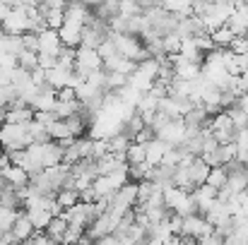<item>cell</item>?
Segmentation results:
<instances>
[{
    "instance_id": "6da1fadb",
    "label": "cell",
    "mask_w": 248,
    "mask_h": 245,
    "mask_svg": "<svg viewBox=\"0 0 248 245\" xmlns=\"http://www.w3.org/2000/svg\"><path fill=\"white\" fill-rule=\"evenodd\" d=\"M87 22H89V7L84 2L65 5V19H63V27L58 29L61 43L65 48H80L82 29L87 27Z\"/></svg>"
},
{
    "instance_id": "7a4b0ae2",
    "label": "cell",
    "mask_w": 248,
    "mask_h": 245,
    "mask_svg": "<svg viewBox=\"0 0 248 245\" xmlns=\"http://www.w3.org/2000/svg\"><path fill=\"white\" fill-rule=\"evenodd\" d=\"M0 29L5 36H24V34H31V22H29V14L24 10V2H15L10 5V12L7 17L0 22Z\"/></svg>"
},
{
    "instance_id": "3957f363",
    "label": "cell",
    "mask_w": 248,
    "mask_h": 245,
    "mask_svg": "<svg viewBox=\"0 0 248 245\" xmlns=\"http://www.w3.org/2000/svg\"><path fill=\"white\" fill-rule=\"evenodd\" d=\"M29 135H27V125H0V147L2 154H15V152H24L29 147Z\"/></svg>"
},
{
    "instance_id": "277c9868",
    "label": "cell",
    "mask_w": 248,
    "mask_h": 245,
    "mask_svg": "<svg viewBox=\"0 0 248 245\" xmlns=\"http://www.w3.org/2000/svg\"><path fill=\"white\" fill-rule=\"evenodd\" d=\"M108 39L113 41V46H116L118 56H121V58L133 60L135 65L150 58V56H147V51H145V46H142V41H140L138 36H130V34H111V31H108Z\"/></svg>"
},
{
    "instance_id": "5b68a950",
    "label": "cell",
    "mask_w": 248,
    "mask_h": 245,
    "mask_svg": "<svg viewBox=\"0 0 248 245\" xmlns=\"http://www.w3.org/2000/svg\"><path fill=\"white\" fill-rule=\"evenodd\" d=\"M164 209L186 219V216H193L195 214V202L190 197V192H183L178 187H166L164 190Z\"/></svg>"
},
{
    "instance_id": "8992f818",
    "label": "cell",
    "mask_w": 248,
    "mask_h": 245,
    "mask_svg": "<svg viewBox=\"0 0 248 245\" xmlns=\"http://www.w3.org/2000/svg\"><path fill=\"white\" fill-rule=\"evenodd\" d=\"M99 70H104V63H101V58H99V53L96 51H92V48H78L75 51V75L80 77V80H87L89 75H94V72H99Z\"/></svg>"
},
{
    "instance_id": "52a82bcc",
    "label": "cell",
    "mask_w": 248,
    "mask_h": 245,
    "mask_svg": "<svg viewBox=\"0 0 248 245\" xmlns=\"http://www.w3.org/2000/svg\"><path fill=\"white\" fill-rule=\"evenodd\" d=\"M181 236H186V238H193V241H205V238H210V236H215V229L205 221V216H200V214H193V216H186L183 221H181Z\"/></svg>"
},
{
    "instance_id": "ba28073f",
    "label": "cell",
    "mask_w": 248,
    "mask_h": 245,
    "mask_svg": "<svg viewBox=\"0 0 248 245\" xmlns=\"http://www.w3.org/2000/svg\"><path fill=\"white\" fill-rule=\"evenodd\" d=\"M229 14H232V2H212V5H210V10L200 17V22H202L205 31H207V34H212V31H217L219 27H224V24H227Z\"/></svg>"
},
{
    "instance_id": "9c48e42d",
    "label": "cell",
    "mask_w": 248,
    "mask_h": 245,
    "mask_svg": "<svg viewBox=\"0 0 248 245\" xmlns=\"http://www.w3.org/2000/svg\"><path fill=\"white\" fill-rule=\"evenodd\" d=\"M155 137L162 140L164 144H169L171 149H181L186 144V123L183 120H169Z\"/></svg>"
},
{
    "instance_id": "30bf717a",
    "label": "cell",
    "mask_w": 248,
    "mask_h": 245,
    "mask_svg": "<svg viewBox=\"0 0 248 245\" xmlns=\"http://www.w3.org/2000/svg\"><path fill=\"white\" fill-rule=\"evenodd\" d=\"M227 27L234 36H246L248 31V5L246 2H232V14L227 19Z\"/></svg>"
},
{
    "instance_id": "8fae6325",
    "label": "cell",
    "mask_w": 248,
    "mask_h": 245,
    "mask_svg": "<svg viewBox=\"0 0 248 245\" xmlns=\"http://www.w3.org/2000/svg\"><path fill=\"white\" fill-rule=\"evenodd\" d=\"M56 101H58V91L44 84V86L36 91V96L29 101V108H31L34 113H53Z\"/></svg>"
},
{
    "instance_id": "7c38bea8",
    "label": "cell",
    "mask_w": 248,
    "mask_h": 245,
    "mask_svg": "<svg viewBox=\"0 0 248 245\" xmlns=\"http://www.w3.org/2000/svg\"><path fill=\"white\" fill-rule=\"evenodd\" d=\"M36 39H39V53H41V56L58 58V53L63 51L61 36H58V31H53V29H44V31H39Z\"/></svg>"
},
{
    "instance_id": "4fadbf2b",
    "label": "cell",
    "mask_w": 248,
    "mask_h": 245,
    "mask_svg": "<svg viewBox=\"0 0 248 245\" xmlns=\"http://www.w3.org/2000/svg\"><path fill=\"white\" fill-rule=\"evenodd\" d=\"M2 120L7 123V125H27V123H31L34 120V111L29 108V106H24V103H15V106H10L5 113H2Z\"/></svg>"
},
{
    "instance_id": "5bb4252c",
    "label": "cell",
    "mask_w": 248,
    "mask_h": 245,
    "mask_svg": "<svg viewBox=\"0 0 248 245\" xmlns=\"http://www.w3.org/2000/svg\"><path fill=\"white\" fill-rule=\"evenodd\" d=\"M171 147L169 144H164L162 140H157V137H152L147 144H145V163L147 166H152V168H157L159 163H162V159L166 157V152H169Z\"/></svg>"
},
{
    "instance_id": "9a60e30c",
    "label": "cell",
    "mask_w": 248,
    "mask_h": 245,
    "mask_svg": "<svg viewBox=\"0 0 248 245\" xmlns=\"http://www.w3.org/2000/svg\"><path fill=\"white\" fill-rule=\"evenodd\" d=\"M0 178L5 180V185L7 187H15V190H22V187H27L29 185V175L22 171V168H17V166H7L5 171H0Z\"/></svg>"
},
{
    "instance_id": "2e32d148",
    "label": "cell",
    "mask_w": 248,
    "mask_h": 245,
    "mask_svg": "<svg viewBox=\"0 0 248 245\" xmlns=\"http://www.w3.org/2000/svg\"><path fill=\"white\" fill-rule=\"evenodd\" d=\"M10 233H12V238H15L19 245L27 243V241L36 233V231H34V226H31V221H29V216L24 214V209L19 212V216H17V221H15V226H12V231H10Z\"/></svg>"
},
{
    "instance_id": "e0dca14e",
    "label": "cell",
    "mask_w": 248,
    "mask_h": 245,
    "mask_svg": "<svg viewBox=\"0 0 248 245\" xmlns=\"http://www.w3.org/2000/svg\"><path fill=\"white\" fill-rule=\"evenodd\" d=\"M135 63L128 60V58H121V56H113L108 60H104V70L106 72H113V75H123V77H130L135 72Z\"/></svg>"
},
{
    "instance_id": "ac0fdd59",
    "label": "cell",
    "mask_w": 248,
    "mask_h": 245,
    "mask_svg": "<svg viewBox=\"0 0 248 245\" xmlns=\"http://www.w3.org/2000/svg\"><path fill=\"white\" fill-rule=\"evenodd\" d=\"M65 233H68V221L58 214V216H53L51 219V224L46 226V231H44V236L51 241V243L56 245H63V238H65Z\"/></svg>"
},
{
    "instance_id": "d6986e66",
    "label": "cell",
    "mask_w": 248,
    "mask_h": 245,
    "mask_svg": "<svg viewBox=\"0 0 248 245\" xmlns=\"http://www.w3.org/2000/svg\"><path fill=\"white\" fill-rule=\"evenodd\" d=\"M0 207L2 209H12V212H22L24 209V200L19 197V192L15 187H5L0 192Z\"/></svg>"
},
{
    "instance_id": "ffe728a7",
    "label": "cell",
    "mask_w": 248,
    "mask_h": 245,
    "mask_svg": "<svg viewBox=\"0 0 248 245\" xmlns=\"http://www.w3.org/2000/svg\"><path fill=\"white\" fill-rule=\"evenodd\" d=\"M24 214L29 216V221H31V226H34L36 233H44L46 226L51 224V219L56 216V214H51V212H46V209H31V212H24Z\"/></svg>"
},
{
    "instance_id": "44dd1931",
    "label": "cell",
    "mask_w": 248,
    "mask_h": 245,
    "mask_svg": "<svg viewBox=\"0 0 248 245\" xmlns=\"http://www.w3.org/2000/svg\"><path fill=\"white\" fill-rule=\"evenodd\" d=\"M207 173H210V166L202 161L200 157H198L195 161L188 166V175H190V180H193V185H195V187L205 185V178H207Z\"/></svg>"
},
{
    "instance_id": "7402d4cb",
    "label": "cell",
    "mask_w": 248,
    "mask_h": 245,
    "mask_svg": "<svg viewBox=\"0 0 248 245\" xmlns=\"http://www.w3.org/2000/svg\"><path fill=\"white\" fill-rule=\"evenodd\" d=\"M46 132H48V140H51V142H65V140H75V137L70 135V130H68L65 120H53V123L46 128Z\"/></svg>"
},
{
    "instance_id": "603a6c76",
    "label": "cell",
    "mask_w": 248,
    "mask_h": 245,
    "mask_svg": "<svg viewBox=\"0 0 248 245\" xmlns=\"http://www.w3.org/2000/svg\"><path fill=\"white\" fill-rule=\"evenodd\" d=\"M75 204H80V192H75V190H61L56 195V207H58L61 214L68 212V209H73Z\"/></svg>"
},
{
    "instance_id": "cb8c5ba5",
    "label": "cell",
    "mask_w": 248,
    "mask_h": 245,
    "mask_svg": "<svg viewBox=\"0 0 248 245\" xmlns=\"http://www.w3.org/2000/svg\"><path fill=\"white\" fill-rule=\"evenodd\" d=\"M210 39H212V43H215V48H217V51H224V48H229V43H232L236 36H234V34H232V29L224 24V27H219L217 31H212V34H210Z\"/></svg>"
},
{
    "instance_id": "d4e9b609",
    "label": "cell",
    "mask_w": 248,
    "mask_h": 245,
    "mask_svg": "<svg viewBox=\"0 0 248 245\" xmlns=\"http://www.w3.org/2000/svg\"><path fill=\"white\" fill-rule=\"evenodd\" d=\"M106 142H108V154H116V157H125V152H128V147H130V137L123 135V132L108 137Z\"/></svg>"
},
{
    "instance_id": "484cf974",
    "label": "cell",
    "mask_w": 248,
    "mask_h": 245,
    "mask_svg": "<svg viewBox=\"0 0 248 245\" xmlns=\"http://www.w3.org/2000/svg\"><path fill=\"white\" fill-rule=\"evenodd\" d=\"M140 77H145L147 82H157V75H159V63L155 60V58H147V60H142V63H138V70H135Z\"/></svg>"
},
{
    "instance_id": "4316f807",
    "label": "cell",
    "mask_w": 248,
    "mask_h": 245,
    "mask_svg": "<svg viewBox=\"0 0 248 245\" xmlns=\"http://www.w3.org/2000/svg\"><path fill=\"white\" fill-rule=\"evenodd\" d=\"M205 185H210L212 190H222L227 185V168L224 166H215L210 168L207 178H205Z\"/></svg>"
},
{
    "instance_id": "83f0119b",
    "label": "cell",
    "mask_w": 248,
    "mask_h": 245,
    "mask_svg": "<svg viewBox=\"0 0 248 245\" xmlns=\"http://www.w3.org/2000/svg\"><path fill=\"white\" fill-rule=\"evenodd\" d=\"M17 68H22V70H27V72H34V70L39 68V56L31 53V51H22V53L17 56Z\"/></svg>"
},
{
    "instance_id": "f1b7e54d",
    "label": "cell",
    "mask_w": 248,
    "mask_h": 245,
    "mask_svg": "<svg viewBox=\"0 0 248 245\" xmlns=\"http://www.w3.org/2000/svg\"><path fill=\"white\" fill-rule=\"evenodd\" d=\"M17 216H19V212H12V209H2L0 207V236H5V233L12 231Z\"/></svg>"
},
{
    "instance_id": "f546056e",
    "label": "cell",
    "mask_w": 248,
    "mask_h": 245,
    "mask_svg": "<svg viewBox=\"0 0 248 245\" xmlns=\"http://www.w3.org/2000/svg\"><path fill=\"white\" fill-rule=\"evenodd\" d=\"M125 163H128V166H140V163H145V147L130 142V147H128V152H125Z\"/></svg>"
},
{
    "instance_id": "4dcf8cb0",
    "label": "cell",
    "mask_w": 248,
    "mask_h": 245,
    "mask_svg": "<svg viewBox=\"0 0 248 245\" xmlns=\"http://www.w3.org/2000/svg\"><path fill=\"white\" fill-rule=\"evenodd\" d=\"M19 99H17V91L12 89V84L10 86H0V113H5L10 106H15Z\"/></svg>"
},
{
    "instance_id": "1f68e13d",
    "label": "cell",
    "mask_w": 248,
    "mask_h": 245,
    "mask_svg": "<svg viewBox=\"0 0 248 245\" xmlns=\"http://www.w3.org/2000/svg\"><path fill=\"white\" fill-rule=\"evenodd\" d=\"M138 14H142V10H140V2H135V0L118 2V17H125V19H130V17H138Z\"/></svg>"
},
{
    "instance_id": "d6a6232c",
    "label": "cell",
    "mask_w": 248,
    "mask_h": 245,
    "mask_svg": "<svg viewBox=\"0 0 248 245\" xmlns=\"http://www.w3.org/2000/svg\"><path fill=\"white\" fill-rule=\"evenodd\" d=\"M96 53H99V58H101V63L104 60H108V58H113V56H118V51H116V46H113V41L106 36V41L96 48Z\"/></svg>"
},
{
    "instance_id": "836d02e7",
    "label": "cell",
    "mask_w": 248,
    "mask_h": 245,
    "mask_svg": "<svg viewBox=\"0 0 248 245\" xmlns=\"http://www.w3.org/2000/svg\"><path fill=\"white\" fill-rule=\"evenodd\" d=\"M229 51L234 56H248V39L246 36H236L232 43H229Z\"/></svg>"
},
{
    "instance_id": "e575fe53",
    "label": "cell",
    "mask_w": 248,
    "mask_h": 245,
    "mask_svg": "<svg viewBox=\"0 0 248 245\" xmlns=\"http://www.w3.org/2000/svg\"><path fill=\"white\" fill-rule=\"evenodd\" d=\"M22 46H24V51L39 53V39H36V34H24L22 36Z\"/></svg>"
},
{
    "instance_id": "d590c367",
    "label": "cell",
    "mask_w": 248,
    "mask_h": 245,
    "mask_svg": "<svg viewBox=\"0 0 248 245\" xmlns=\"http://www.w3.org/2000/svg\"><path fill=\"white\" fill-rule=\"evenodd\" d=\"M236 200H239V219H248V195L241 192L236 195Z\"/></svg>"
},
{
    "instance_id": "8d00e7d4",
    "label": "cell",
    "mask_w": 248,
    "mask_h": 245,
    "mask_svg": "<svg viewBox=\"0 0 248 245\" xmlns=\"http://www.w3.org/2000/svg\"><path fill=\"white\" fill-rule=\"evenodd\" d=\"M92 245H121V243H118V238H116V236H106V238H99V241H94Z\"/></svg>"
},
{
    "instance_id": "74e56055",
    "label": "cell",
    "mask_w": 248,
    "mask_h": 245,
    "mask_svg": "<svg viewBox=\"0 0 248 245\" xmlns=\"http://www.w3.org/2000/svg\"><path fill=\"white\" fill-rule=\"evenodd\" d=\"M236 108H239V111H244V113L248 115V94H244V96H239V99H236Z\"/></svg>"
},
{
    "instance_id": "f35d334b",
    "label": "cell",
    "mask_w": 248,
    "mask_h": 245,
    "mask_svg": "<svg viewBox=\"0 0 248 245\" xmlns=\"http://www.w3.org/2000/svg\"><path fill=\"white\" fill-rule=\"evenodd\" d=\"M198 245H222V238H219V236H210V238L200 241Z\"/></svg>"
},
{
    "instance_id": "ab89813d",
    "label": "cell",
    "mask_w": 248,
    "mask_h": 245,
    "mask_svg": "<svg viewBox=\"0 0 248 245\" xmlns=\"http://www.w3.org/2000/svg\"><path fill=\"white\" fill-rule=\"evenodd\" d=\"M2 123H5V120H2V113H0V125H2Z\"/></svg>"
},
{
    "instance_id": "60d3db41",
    "label": "cell",
    "mask_w": 248,
    "mask_h": 245,
    "mask_svg": "<svg viewBox=\"0 0 248 245\" xmlns=\"http://www.w3.org/2000/svg\"><path fill=\"white\" fill-rule=\"evenodd\" d=\"M239 245H248V241H241V243H239Z\"/></svg>"
},
{
    "instance_id": "b9f144b4",
    "label": "cell",
    "mask_w": 248,
    "mask_h": 245,
    "mask_svg": "<svg viewBox=\"0 0 248 245\" xmlns=\"http://www.w3.org/2000/svg\"><path fill=\"white\" fill-rule=\"evenodd\" d=\"M0 154H2V147H0Z\"/></svg>"
},
{
    "instance_id": "7bdbcfd3",
    "label": "cell",
    "mask_w": 248,
    "mask_h": 245,
    "mask_svg": "<svg viewBox=\"0 0 248 245\" xmlns=\"http://www.w3.org/2000/svg\"><path fill=\"white\" fill-rule=\"evenodd\" d=\"M246 39H248V31H246Z\"/></svg>"
},
{
    "instance_id": "ee69618b",
    "label": "cell",
    "mask_w": 248,
    "mask_h": 245,
    "mask_svg": "<svg viewBox=\"0 0 248 245\" xmlns=\"http://www.w3.org/2000/svg\"><path fill=\"white\" fill-rule=\"evenodd\" d=\"M246 5H248V2H246Z\"/></svg>"
}]
</instances>
